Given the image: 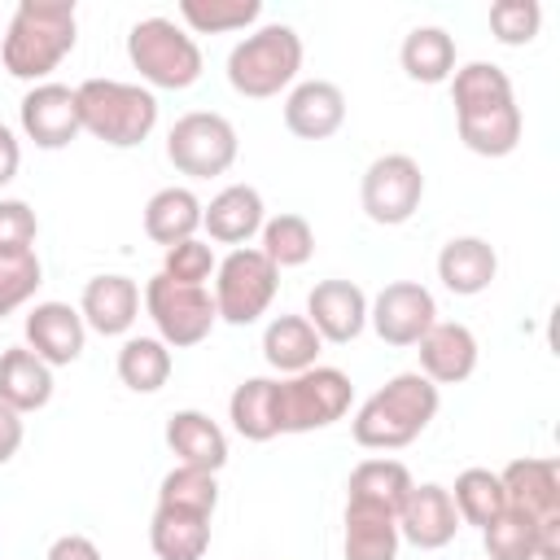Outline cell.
Here are the masks:
<instances>
[{
    "label": "cell",
    "mask_w": 560,
    "mask_h": 560,
    "mask_svg": "<svg viewBox=\"0 0 560 560\" xmlns=\"http://www.w3.org/2000/svg\"><path fill=\"white\" fill-rule=\"evenodd\" d=\"M74 39H79L74 0H22L9 18L0 61L13 79L39 83L74 52Z\"/></svg>",
    "instance_id": "cell-1"
},
{
    "label": "cell",
    "mask_w": 560,
    "mask_h": 560,
    "mask_svg": "<svg viewBox=\"0 0 560 560\" xmlns=\"http://www.w3.org/2000/svg\"><path fill=\"white\" fill-rule=\"evenodd\" d=\"M438 385L420 372H398L389 376L359 411H354V442L368 451H398L407 442H416L429 420L438 416Z\"/></svg>",
    "instance_id": "cell-2"
},
{
    "label": "cell",
    "mask_w": 560,
    "mask_h": 560,
    "mask_svg": "<svg viewBox=\"0 0 560 560\" xmlns=\"http://www.w3.org/2000/svg\"><path fill=\"white\" fill-rule=\"evenodd\" d=\"M79 101V122L88 136L114 144V149H136L149 140L158 127V96L140 83L122 79H83L74 88Z\"/></svg>",
    "instance_id": "cell-3"
},
{
    "label": "cell",
    "mask_w": 560,
    "mask_h": 560,
    "mask_svg": "<svg viewBox=\"0 0 560 560\" xmlns=\"http://www.w3.org/2000/svg\"><path fill=\"white\" fill-rule=\"evenodd\" d=\"M302 70V39L284 22H267L228 52V83L249 101L284 92Z\"/></svg>",
    "instance_id": "cell-4"
},
{
    "label": "cell",
    "mask_w": 560,
    "mask_h": 560,
    "mask_svg": "<svg viewBox=\"0 0 560 560\" xmlns=\"http://www.w3.org/2000/svg\"><path fill=\"white\" fill-rule=\"evenodd\" d=\"M127 57L140 70V79L149 88H166V92H184L201 79V48L197 39L175 26L171 18H140L127 31Z\"/></svg>",
    "instance_id": "cell-5"
},
{
    "label": "cell",
    "mask_w": 560,
    "mask_h": 560,
    "mask_svg": "<svg viewBox=\"0 0 560 560\" xmlns=\"http://www.w3.org/2000/svg\"><path fill=\"white\" fill-rule=\"evenodd\" d=\"M499 481L508 508L534 525L538 560H560V464L551 455H525L512 459L499 472Z\"/></svg>",
    "instance_id": "cell-6"
},
{
    "label": "cell",
    "mask_w": 560,
    "mask_h": 560,
    "mask_svg": "<svg viewBox=\"0 0 560 560\" xmlns=\"http://www.w3.org/2000/svg\"><path fill=\"white\" fill-rule=\"evenodd\" d=\"M354 385L341 368H306L298 376L276 381V416H280V433H315L328 429L332 420H341L350 411Z\"/></svg>",
    "instance_id": "cell-7"
},
{
    "label": "cell",
    "mask_w": 560,
    "mask_h": 560,
    "mask_svg": "<svg viewBox=\"0 0 560 560\" xmlns=\"http://www.w3.org/2000/svg\"><path fill=\"white\" fill-rule=\"evenodd\" d=\"M276 289H280V271L271 267V258L262 249H232L219 267H214V311L223 324H254L258 315H267V306L276 302Z\"/></svg>",
    "instance_id": "cell-8"
},
{
    "label": "cell",
    "mask_w": 560,
    "mask_h": 560,
    "mask_svg": "<svg viewBox=\"0 0 560 560\" xmlns=\"http://www.w3.org/2000/svg\"><path fill=\"white\" fill-rule=\"evenodd\" d=\"M144 311H149V319L158 324V337H162L166 346H175V350L201 346V341L210 337L214 319H219L210 289L175 284V280L162 276V271L144 284Z\"/></svg>",
    "instance_id": "cell-9"
},
{
    "label": "cell",
    "mask_w": 560,
    "mask_h": 560,
    "mask_svg": "<svg viewBox=\"0 0 560 560\" xmlns=\"http://www.w3.org/2000/svg\"><path fill=\"white\" fill-rule=\"evenodd\" d=\"M166 158L179 175H192V179L223 175L236 162V127L223 114L192 109V114L175 118V127L166 136Z\"/></svg>",
    "instance_id": "cell-10"
},
{
    "label": "cell",
    "mask_w": 560,
    "mask_h": 560,
    "mask_svg": "<svg viewBox=\"0 0 560 560\" xmlns=\"http://www.w3.org/2000/svg\"><path fill=\"white\" fill-rule=\"evenodd\" d=\"M420 197H424V171L407 153H385L363 171L359 201H363V214L381 228L407 223L420 210Z\"/></svg>",
    "instance_id": "cell-11"
},
{
    "label": "cell",
    "mask_w": 560,
    "mask_h": 560,
    "mask_svg": "<svg viewBox=\"0 0 560 560\" xmlns=\"http://www.w3.org/2000/svg\"><path fill=\"white\" fill-rule=\"evenodd\" d=\"M368 324L385 346H416L438 324V302L416 280H394L368 302Z\"/></svg>",
    "instance_id": "cell-12"
},
{
    "label": "cell",
    "mask_w": 560,
    "mask_h": 560,
    "mask_svg": "<svg viewBox=\"0 0 560 560\" xmlns=\"http://www.w3.org/2000/svg\"><path fill=\"white\" fill-rule=\"evenodd\" d=\"M22 131L39 149H66L83 131L74 88H66V83H35L22 96Z\"/></svg>",
    "instance_id": "cell-13"
},
{
    "label": "cell",
    "mask_w": 560,
    "mask_h": 560,
    "mask_svg": "<svg viewBox=\"0 0 560 560\" xmlns=\"http://www.w3.org/2000/svg\"><path fill=\"white\" fill-rule=\"evenodd\" d=\"M22 328H26V350H35L48 368L74 363L88 341V324L70 302H35Z\"/></svg>",
    "instance_id": "cell-14"
},
{
    "label": "cell",
    "mask_w": 560,
    "mask_h": 560,
    "mask_svg": "<svg viewBox=\"0 0 560 560\" xmlns=\"http://www.w3.org/2000/svg\"><path fill=\"white\" fill-rule=\"evenodd\" d=\"M306 319L319 341H354L368 328V293L354 280H319L306 298Z\"/></svg>",
    "instance_id": "cell-15"
},
{
    "label": "cell",
    "mask_w": 560,
    "mask_h": 560,
    "mask_svg": "<svg viewBox=\"0 0 560 560\" xmlns=\"http://www.w3.org/2000/svg\"><path fill=\"white\" fill-rule=\"evenodd\" d=\"M455 529H459V512L451 503V490L438 481L411 486V494L398 512V538L420 551H438L455 538Z\"/></svg>",
    "instance_id": "cell-16"
},
{
    "label": "cell",
    "mask_w": 560,
    "mask_h": 560,
    "mask_svg": "<svg viewBox=\"0 0 560 560\" xmlns=\"http://www.w3.org/2000/svg\"><path fill=\"white\" fill-rule=\"evenodd\" d=\"M346 122V92L328 79H306L284 96V127L298 140H328Z\"/></svg>",
    "instance_id": "cell-17"
},
{
    "label": "cell",
    "mask_w": 560,
    "mask_h": 560,
    "mask_svg": "<svg viewBox=\"0 0 560 560\" xmlns=\"http://www.w3.org/2000/svg\"><path fill=\"white\" fill-rule=\"evenodd\" d=\"M416 346H420V376H429L433 385H459L477 368V337L468 324L438 319Z\"/></svg>",
    "instance_id": "cell-18"
},
{
    "label": "cell",
    "mask_w": 560,
    "mask_h": 560,
    "mask_svg": "<svg viewBox=\"0 0 560 560\" xmlns=\"http://www.w3.org/2000/svg\"><path fill=\"white\" fill-rule=\"evenodd\" d=\"M79 315L101 337H122L140 315V289L131 276H92L83 284Z\"/></svg>",
    "instance_id": "cell-19"
},
{
    "label": "cell",
    "mask_w": 560,
    "mask_h": 560,
    "mask_svg": "<svg viewBox=\"0 0 560 560\" xmlns=\"http://www.w3.org/2000/svg\"><path fill=\"white\" fill-rule=\"evenodd\" d=\"M262 223H267L262 197L249 184H228L223 192L210 197V206H201V228L219 245H236L241 249L254 232H262Z\"/></svg>",
    "instance_id": "cell-20"
},
{
    "label": "cell",
    "mask_w": 560,
    "mask_h": 560,
    "mask_svg": "<svg viewBox=\"0 0 560 560\" xmlns=\"http://www.w3.org/2000/svg\"><path fill=\"white\" fill-rule=\"evenodd\" d=\"M166 446L184 468H206L219 472L228 464V433L206 416V411H171L166 420Z\"/></svg>",
    "instance_id": "cell-21"
},
{
    "label": "cell",
    "mask_w": 560,
    "mask_h": 560,
    "mask_svg": "<svg viewBox=\"0 0 560 560\" xmlns=\"http://www.w3.org/2000/svg\"><path fill=\"white\" fill-rule=\"evenodd\" d=\"M499 276V254L490 241L481 236H451L438 254V280L455 293V298H472L486 293L490 280Z\"/></svg>",
    "instance_id": "cell-22"
},
{
    "label": "cell",
    "mask_w": 560,
    "mask_h": 560,
    "mask_svg": "<svg viewBox=\"0 0 560 560\" xmlns=\"http://www.w3.org/2000/svg\"><path fill=\"white\" fill-rule=\"evenodd\" d=\"M48 398H52V368L26 346H9L0 354V402L26 416L48 407Z\"/></svg>",
    "instance_id": "cell-23"
},
{
    "label": "cell",
    "mask_w": 560,
    "mask_h": 560,
    "mask_svg": "<svg viewBox=\"0 0 560 560\" xmlns=\"http://www.w3.org/2000/svg\"><path fill=\"white\" fill-rule=\"evenodd\" d=\"M411 486L416 481H411L407 464H398V459H363L350 472V481H346V503L381 508V512L398 516L402 503H407V494H411Z\"/></svg>",
    "instance_id": "cell-24"
},
{
    "label": "cell",
    "mask_w": 560,
    "mask_h": 560,
    "mask_svg": "<svg viewBox=\"0 0 560 560\" xmlns=\"http://www.w3.org/2000/svg\"><path fill=\"white\" fill-rule=\"evenodd\" d=\"M262 359L276 372L298 376V372L315 368V359H319V332L311 328L306 315H276L262 328Z\"/></svg>",
    "instance_id": "cell-25"
},
{
    "label": "cell",
    "mask_w": 560,
    "mask_h": 560,
    "mask_svg": "<svg viewBox=\"0 0 560 560\" xmlns=\"http://www.w3.org/2000/svg\"><path fill=\"white\" fill-rule=\"evenodd\" d=\"M398 516L381 508H359L346 503V538L341 556L346 560H398Z\"/></svg>",
    "instance_id": "cell-26"
},
{
    "label": "cell",
    "mask_w": 560,
    "mask_h": 560,
    "mask_svg": "<svg viewBox=\"0 0 560 560\" xmlns=\"http://www.w3.org/2000/svg\"><path fill=\"white\" fill-rule=\"evenodd\" d=\"M201 228V201L192 197V188H158L144 206V236L158 245H179L192 241V232Z\"/></svg>",
    "instance_id": "cell-27"
},
{
    "label": "cell",
    "mask_w": 560,
    "mask_h": 560,
    "mask_svg": "<svg viewBox=\"0 0 560 560\" xmlns=\"http://www.w3.org/2000/svg\"><path fill=\"white\" fill-rule=\"evenodd\" d=\"M228 420L245 442H271L280 433L276 416V381L271 376H249L232 389L228 398Z\"/></svg>",
    "instance_id": "cell-28"
},
{
    "label": "cell",
    "mask_w": 560,
    "mask_h": 560,
    "mask_svg": "<svg viewBox=\"0 0 560 560\" xmlns=\"http://www.w3.org/2000/svg\"><path fill=\"white\" fill-rule=\"evenodd\" d=\"M149 547L158 560H201L210 547V516L158 508L149 521Z\"/></svg>",
    "instance_id": "cell-29"
},
{
    "label": "cell",
    "mask_w": 560,
    "mask_h": 560,
    "mask_svg": "<svg viewBox=\"0 0 560 560\" xmlns=\"http://www.w3.org/2000/svg\"><path fill=\"white\" fill-rule=\"evenodd\" d=\"M455 127H459V140L481 158H508L521 144L516 101L494 105V109H477V114H455Z\"/></svg>",
    "instance_id": "cell-30"
},
{
    "label": "cell",
    "mask_w": 560,
    "mask_h": 560,
    "mask_svg": "<svg viewBox=\"0 0 560 560\" xmlns=\"http://www.w3.org/2000/svg\"><path fill=\"white\" fill-rule=\"evenodd\" d=\"M398 61L416 83H442L455 74V39L442 26H416L407 31Z\"/></svg>",
    "instance_id": "cell-31"
},
{
    "label": "cell",
    "mask_w": 560,
    "mask_h": 560,
    "mask_svg": "<svg viewBox=\"0 0 560 560\" xmlns=\"http://www.w3.org/2000/svg\"><path fill=\"white\" fill-rule=\"evenodd\" d=\"M118 381L136 394H158L171 381V346L162 337H127L118 350Z\"/></svg>",
    "instance_id": "cell-32"
},
{
    "label": "cell",
    "mask_w": 560,
    "mask_h": 560,
    "mask_svg": "<svg viewBox=\"0 0 560 560\" xmlns=\"http://www.w3.org/2000/svg\"><path fill=\"white\" fill-rule=\"evenodd\" d=\"M451 503H455V512H459V525L486 529L494 516H503L508 494H503L499 472H490V468H464V472L455 477V486H451Z\"/></svg>",
    "instance_id": "cell-33"
},
{
    "label": "cell",
    "mask_w": 560,
    "mask_h": 560,
    "mask_svg": "<svg viewBox=\"0 0 560 560\" xmlns=\"http://www.w3.org/2000/svg\"><path fill=\"white\" fill-rule=\"evenodd\" d=\"M219 503V481L206 468H171L158 486V508H175V512H192V516H210Z\"/></svg>",
    "instance_id": "cell-34"
},
{
    "label": "cell",
    "mask_w": 560,
    "mask_h": 560,
    "mask_svg": "<svg viewBox=\"0 0 560 560\" xmlns=\"http://www.w3.org/2000/svg\"><path fill=\"white\" fill-rule=\"evenodd\" d=\"M179 18H184L197 35L245 31L249 22L262 18V0H179Z\"/></svg>",
    "instance_id": "cell-35"
},
{
    "label": "cell",
    "mask_w": 560,
    "mask_h": 560,
    "mask_svg": "<svg viewBox=\"0 0 560 560\" xmlns=\"http://www.w3.org/2000/svg\"><path fill=\"white\" fill-rule=\"evenodd\" d=\"M258 249L271 258L276 271L280 267H302L315 254V232L302 214H276V219L262 223V245Z\"/></svg>",
    "instance_id": "cell-36"
},
{
    "label": "cell",
    "mask_w": 560,
    "mask_h": 560,
    "mask_svg": "<svg viewBox=\"0 0 560 560\" xmlns=\"http://www.w3.org/2000/svg\"><path fill=\"white\" fill-rule=\"evenodd\" d=\"M481 542H486V556L490 560H538V547H534V525L503 508V516H494L486 529H481Z\"/></svg>",
    "instance_id": "cell-37"
},
{
    "label": "cell",
    "mask_w": 560,
    "mask_h": 560,
    "mask_svg": "<svg viewBox=\"0 0 560 560\" xmlns=\"http://www.w3.org/2000/svg\"><path fill=\"white\" fill-rule=\"evenodd\" d=\"M39 280H44V267H39L35 249L0 258V319L13 315L18 306H26L35 298V289H39Z\"/></svg>",
    "instance_id": "cell-38"
},
{
    "label": "cell",
    "mask_w": 560,
    "mask_h": 560,
    "mask_svg": "<svg viewBox=\"0 0 560 560\" xmlns=\"http://www.w3.org/2000/svg\"><path fill=\"white\" fill-rule=\"evenodd\" d=\"M538 26H542L538 0H499V4H490V31H494V39L508 44V48L529 44V39L538 35Z\"/></svg>",
    "instance_id": "cell-39"
},
{
    "label": "cell",
    "mask_w": 560,
    "mask_h": 560,
    "mask_svg": "<svg viewBox=\"0 0 560 560\" xmlns=\"http://www.w3.org/2000/svg\"><path fill=\"white\" fill-rule=\"evenodd\" d=\"M214 249L206 245V241H179V245H171L166 249V258H162V276H171L175 284H197V289H206V280L214 276Z\"/></svg>",
    "instance_id": "cell-40"
},
{
    "label": "cell",
    "mask_w": 560,
    "mask_h": 560,
    "mask_svg": "<svg viewBox=\"0 0 560 560\" xmlns=\"http://www.w3.org/2000/svg\"><path fill=\"white\" fill-rule=\"evenodd\" d=\"M35 236H39V219H35V210H31L26 201H18V197L0 201V258L31 254Z\"/></svg>",
    "instance_id": "cell-41"
},
{
    "label": "cell",
    "mask_w": 560,
    "mask_h": 560,
    "mask_svg": "<svg viewBox=\"0 0 560 560\" xmlns=\"http://www.w3.org/2000/svg\"><path fill=\"white\" fill-rule=\"evenodd\" d=\"M44 560H101V547L88 534H61Z\"/></svg>",
    "instance_id": "cell-42"
},
{
    "label": "cell",
    "mask_w": 560,
    "mask_h": 560,
    "mask_svg": "<svg viewBox=\"0 0 560 560\" xmlns=\"http://www.w3.org/2000/svg\"><path fill=\"white\" fill-rule=\"evenodd\" d=\"M22 438H26V429H22V416H18L13 407H4V402H0V464H9V459L18 455Z\"/></svg>",
    "instance_id": "cell-43"
},
{
    "label": "cell",
    "mask_w": 560,
    "mask_h": 560,
    "mask_svg": "<svg viewBox=\"0 0 560 560\" xmlns=\"http://www.w3.org/2000/svg\"><path fill=\"white\" fill-rule=\"evenodd\" d=\"M18 162H22V149H18V136L0 122V188L18 175Z\"/></svg>",
    "instance_id": "cell-44"
}]
</instances>
